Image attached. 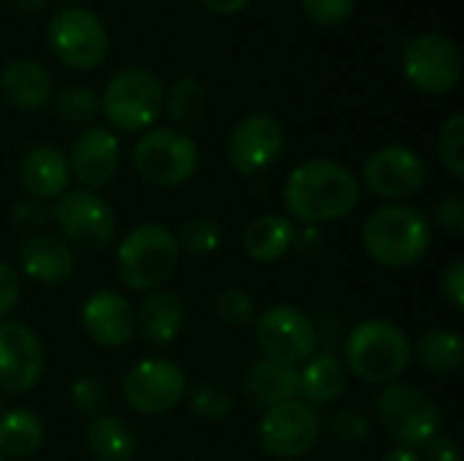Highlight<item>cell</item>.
Returning <instances> with one entry per match:
<instances>
[{"instance_id": "23", "label": "cell", "mask_w": 464, "mask_h": 461, "mask_svg": "<svg viewBox=\"0 0 464 461\" xmlns=\"http://www.w3.org/2000/svg\"><path fill=\"white\" fill-rule=\"evenodd\" d=\"M185 323V304L171 291H150L136 310V331L150 345H171Z\"/></svg>"}, {"instance_id": "21", "label": "cell", "mask_w": 464, "mask_h": 461, "mask_svg": "<svg viewBox=\"0 0 464 461\" xmlns=\"http://www.w3.org/2000/svg\"><path fill=\"white\" fill-rule=\"evenodd\" d=\"M22 185L27 187L30 196L46 201V198H60L68 185H71V166L68 155H63L52 144H38L30 147L22 158L19 166Z\"/></svg>"}, {"instance_id": "37", "label": "cell", "mask_w": 464, "mask_h": 461, "mask_svg": "<svg viewBox=\"0 0 464 461\" xmlns=\"http://www.w3.org/2000/svg\"><path fill=\"white\" fill-rule=\"evenodd\" d=\"M11 220L19 231H24L27 236H35L52 220V206L35 196H24L11 206Z\"/></svg>"}, {"instance_id": "1", "label": "cell", "mask_w": 464, "mask_h": 461, "mask_svg": "<svg viewBox=\"0 0 464 461\" xmlns=\"http://www.w3.org/2000/svg\"><path fill=\"white\" fill-rule=\"evenodd\" d=\"M362 201V185L356 174L326 158L299 163L283 187V204L288 215L304 226H324L348 217Z\"/></svg>"}, {"instance_id": "2", "label": "cell", "mask_w": 464, "mask_h": 461, "mask_svg": "<svg viewBox=\"0 0 464 461\" xmlns=\"http://www.w3.org/2000/svg\"><path fill=\"white\" fill-rule=\"evenodd\" d=\"M362 245L378 266L411 269L427 255L432 228L421 209L411 204H383L364 220Z\"/></svg>"}, {"instance_id": "28", "label": "cell", "mask_w": 464, "mask_h": 461, "mask_svg": "<svg viewBox=\"0 0 464 461\" xmlns=\"http://www.w3.org/2000/svg\"><path fill=\"white\" fill-rule=\"evenodd\" d=\"M413 359L430 375H454L464 361L462 337L449 329H430L416 342Z\"/></svg>"}, {"instance_id": "13", "label": "cell", "mask_w": 464, "mask_h": 461, "mask_svg": "<svg viewBox=\"0 0 464 461\" xmlns=\"http://www.w3.org/2000/svg\"><path fill=\"white\" fill-rule=\"evenodd\" d=\"M188 391V378L169 359H144L122 380V399L141 416L171 413Z\"/></svg>"}, {"instance_id": "6", "label": "cell", "mask_w": 464, "mask_h": 461, "mask_svg": "<svg viewBox=\"0 0 464 461\" xmlns=\"http://www.w3.org/2000/svg\"><path fill=\"white\" fill-rule=\"evenodd\" d=\"M375 413L386 435L402 448H421L440 432V410L424 389L392 383L375 399Z\"/></svg>"}, {"instance_id": "5", "label": "cell", "mask_w": 464, "mask_h": 461, "mask_svg": "<svg viewBox=\"0 0 464 461\" xmlns=\"http://www.w3.org/2000/svg\"><path fill=\"white\" fill-rule=\"evenodd\" d=\"M163 84L150 68H122L117 71L103 95H101V111L117 130L139 133L158 122L163 111Z\"/></svg>"}, {"instance_id": "17", "label": "cell", "mask_w": 464, "mask_h": 461, "mask_svg": "<svg viewBox=\"0 0 464 461\" xmlns=\"http://www.w3.org/2000/svg\"><path fill=\"white\" fill-rule=\"evenodd\" d=\"M71 177L84 190H98L109 185L120 168V141L109 128L90 125L71 144L68 155Z\"/></svg>"}, {"instance_id": "8", "label": "cell", "mask_w": 464, "mask_h": 461, "mask_svg": "<svg viewBox=\"0 0 464 461\" xmlns=\"http://www.w3.org/2000/svg\"><path fill=\"white\" fill-rule=\"evenodd\" d=\"M52 217L60 228V239L82 253L106 250L117 231L114 209L95 190H65L52 206Z\"/></svg>"}, {"instance_id": "15", "label": "cell", "mask_w": 464, "mask_h": 461, "mask_svg": "<svg viewBox=\"0 0 464 461\" xmlns=\"http://www.w3.org/2000/svg\"><path fill=\"white\" fill-rule=\"evenodd\" d=\"M283 149H285V130L277 122V117L264 114V111L242 117L234 125L228 144H226L228 163L242 177H256L266 171L269 166L280 160Z\"/></svg>"}, {"instance_id": "27", "label": "cell", "mask_w": 464, "mask_h": 461, "mask_svg": "<svg viewBox=\"0 0 464 461\" xmlns=\"http://www.w3.org/2000/svg\"><path fill=\"white\" fill-rule=\"evenodd\" d=\"M44 446V424L33 410H8L0 416V456L30 459Z\"/></svg>"}, {"instance_id": "22", "label": "cell", "mask_w": 464, "mask_h": 461, "mask_svg": "<svg viewBox=\"0 0 464 461\" xmlns=\"http://www.w3.org/2000/svg\"><path fill=\"white\" fill-rule=\"evenodd\" d=\"M0 87L11 106L22 111H38L52 101V76L35 60L16 57L3 65Z\"/></svg>"}, {"instance_id": "31", "label": "cell", "mask_w": 464, "mask_h": 461, "mask_svg": "<svg viewBox=\"0 0 464 461\" xmlns=\"http://www.w3.org/2000/svg\"><path fill=\"white\" fill-rule=\"evenodd\" d=\"M185 399L190 413L198 421H209V424L228 418L234 410V394L220 383H196L193 389L185 391Z\"/></svg>"}, {"instance_id": "14", "label": "cell", "mask_w": 464, "mask_h": 461, "mask_svg": "<svg viewBox=\"0 0 464 461\" xmlns=\"http://www.w3.org/2000/svg\"><path fill=\"white\" fill-rule=\"evenodd\" d=\"M362 179L370 187L372 196L389 201V204H402L405 198H413L421 193L427 182V166L419 152L389 144L375 149L362 168Z\"/></svg>"}, {"instance_id": "36", "label": "cell", "mask_w": 464, "mask_h": 461, "mask_svg": "<svg viewBox=\"0 0 464 461\" xmlns=\"http://www.w3.org/2000/svg\"><path fill=\"white\" fill-rule=\"evenodd\" d=\"M106 402H109V391L103 380H98L95 375H82L71 383V405L79 416L98 418L103 416Z\"/></svg>"}, {"instance_id": "19", "label": "cell", "mask_w": 464, "mask_h": 461, "mask_svg": "<svg viewBox=\"0 0 464 461\" xmlns=\"http://www.w3.org/2000/svg\"><path fill=\"white\" fill-rule=\"evenodd\" d=\"M19 269L33 283L54 288L73 277L76 258H73V250L60 236L35 234V236H27L19 247Z\"/></svg>"}, {"instance_id": "39", "label": "cell", "mask_w": 464, "mask_h": 461, "mask_svg": "<svg viewBox=\"0 0 464 461\" xmlns=\"http://www.w3.org/2000/svg\"><path fill=\"white\" fill-rule=\"evenodd\" d=\"M435 220L443 231L462 236L464 234V196L462 193H449L438 206H435Z\"/></svg>"}, {"instance_id": "10", "label": "cell", "mask_w": 464, "mask_h": 461, "mask_svg": "<svg viewBox=\"0 0 464 461\" xmlns=\"http://www.w3.org/2000/svg\"><path fill=\"white\" fill-rule=\"evenodd\" d=\"M321 440V416L304 399L275 405L258 421V443L264 454L280 461L307 456Z\"/></svg>"}, {"instance_id": "30", "label": "cell", "mask_w": 464, "mask_h": 461, "mask_svg": "<svg viewBox=\"0 0 464 461\" xmlns=\"http://www.w3.org/2000/svg\"><path fill=\"white\" fill-rule=\"evenodd\" d=\"M54 114L73 128H90L95 117L101 114V98L95 90L84 84H71L57 92L54 98Z\"/></svg>"}, {"instance_id": "20", "label": "cell", "mask_w": 464, "mask_h": 461, "mask_svg": "<svg viewBox=\"0 0 464 461\" xmlns=\"http://www.w3.org/2000/svg\"><path fill=\"white\" fill-rule=\"evenodd\" d=\"M242 389L247 394V399L256 408H275V405H285L294 399H302V383H299V370L296 367H283L275 364L269 359H256L250 361V367L245 370V380Z\"/></svg>"}, {"instance_id": "4", "label": "cell", "mask_w": 464, "mask_h": 461, "mask_svg": "<svg viewBox=\"0 0 464 461\" xmlns=\"http://www.w3.org/2000/svg\"><path fill=\"white\" fill-rule=\"evenodd\" d=\"M179 264V247L169 228L144 223L136 226L117 247V277L130 291H158L171 280Z\"/></svg>"}, {"instance_id": "3", "label": "cell", "mask_w": 464, "mask_h": 461, "mask_svg": "<svg viewBox=\"0 0 464 461\" xmlns=\"http://www.w3.org/2000/svg\"><path fill=\"white\" fill-rule=\"evenodd\" d=\"M345 370L370 386L400 383L413 359V345L408 334L392 321H364L353 326L343 340Z\"/></svg>"}, {"instance_id": "11", "label": "cell", "mask_w": 464, "mask_h": 461, "mask_svg": "<svg viewBox=\"0 0 464 461\" xmlns=\"http://www.w3.org/2000/svg\"><path fill=\"white\" fill-rule=\"evenodd\" d=\"M256 342L261 356L283 364H307L315 353V326L307 312L291 304H275L256 318Z\"/></svg>"}, {"instance_id": "46", "label": "cell", "mask_w": 464, "mask_h": 461, "mask_svg": "<svg viewBox=\"0 0 464 461\" xmlns=\"http://www.w3.org/2000/svg\"><path fill=\"white\" fill-rule=\"evenodd\" d=\"M0 461H8V459H3V456H0Z\"/></svg>"}, {"instance_id": "41", "label": "cell", "mask_w": 464, "mask_h": 461, "mask_svg": "<svg viewBox=\"0 0 464 461\" xmlns=\"http://www.w3.org/2000/svg\"><path fill=\"white\" fill-rule=\"evenodd\" d=\"M440 291H443L446 302H449L457 312H462L464 310V261L462 258H457V261H451V264H449V269L443 272V280H440Z\"/></svg>"}, {"instance_id": "42", "label": "cell", "mask_w": 464, "mask_h": 461, "mask_svg": "<svg viewBox=\"0 0 464 461\" xmlns=\"http://www.w3.org/2000/svg\"><path fill=\"white\" fill-rule=\"evenodd\" d=\"M421 448H424V459L421 461H462V451H459L457 440L443 435V432H438Z\"/></svg>"}, {"instance_id": "9", "label": "cell", "mask_w": 464, "mask_h": 461, "mask_svg": "<svg viewBox=\"0 0 464 461\" xmlns=\"http://www.w3.org/2000/svg\"><path fill=\"white\" fill-rule=\"evenodd\" d=\"M46 41L54 57L76 71L101 65L109 52V33L103 22L82 5L60 8L46 24Z\"/></svg>"}, {"instance_id": "25", "label": "cell", "mask_w": 464, "mask_h": 461, "mask_svg": "<svg viewBox=\"0 0 464 461\" xmlns=\"http://www.w3.org/2000/svg\"><path fill=\"white\" fill-rule=\"evenodd\" d=\"M84 443L95 461H130L139 448V440L130 424L122 421L120 416H106V413L98 418H90L84 429Z\"/></svg>"}, {"instance_id": "44", "label": "cell", "mask_w": 464, "mask_h": 461, "mask_svg": "<svg viewBox=\"0 0 464 461\" xmlns=\"http://www.w3.org/2000/svg\"><path fill=\"white\" fill-rule=\"evenodd\" d=\"M207 11H212V14H237V11H242L250 0H198Z\"/></svg>"}, {"instance_id": "12", "label": "cell", "mask_w": 464, "mask_h": 461, "mask_svg": "<svg viewBox=\"0 0 464 461\" xmlns=\"http://www.w3.org/2000/svg\"><path fill=\"white\" fill-rule=\"evenodd\" d=\"M402 71L416 90L446 95L457 87L462 73L459 46L443 33H419L402 49Z\"/></svg>"}, {"instance_id": "18", "label": "cell", "mask_w": 464, "mask_h": 461, "mask_svg": "<svg viewBox=\"0 0 464 461\" xmlns=\"http://www.w3.org/2000/svg\"><path fill=\"white\" fill-rule=\"evenodd\" d=\"M82 329L101 348H122L136 337V307L117 291H98L82 307Z\"/></svg>"}, {"instance_id": "40", "label": "cell", "mask_w": 464, "mask_h": 461, "mask_svg": "<svg viewBox=\"0 0 464 461\" xmlns=\"http://www.w3.org/2000/svg\"><path fill=\"white\" fill-rule=\"evenodd\" d=\"M19 296H22V283H19L16 269L0 261V321L14 312V307L19 304Z\"/></svg>"}, {"instance_id": "33", "label": "cell", "mask_w": 464, "mask_h": 461, "mask_svg": "<svg viewBox=\"0 0 464 461\" xmlns=\"http://www.w3.org/2000/svg\"><path fill=\"white\" fill-rule=\"evenodd\" d=\"M220 226L212 217H190L182 223V228L177 231V247L190 253V255H209L220 247Z\"/></svg>"}, {"instance_id": "38", "label": "cell", "mask_w": 464, "mask_h": 461, "mask_svg": "<svg viewBox=\"0 0 464 461\" xmlns=\"http://www.w3.org/2000/svg\"><path fill=\"white\" fill-rule=\"evenodd\" d=\"M353 5L356 0H302L304 14L324 27H337L345 19H351Z\"/></svg>"}, {"instance_id": "26", "label": "cell", "mask_w": 464, "mask_h": 461, "mask_svg": "<svg viewBox=\"0 0 464 461\" xmlns=\"http://www.w3.org/2000/svg\"><path fill=\"white\" fill-rule=\"evenodd\" d=\"M351 372L337 356H313L304 370L299 372L302 383V399L307 405H332L348 391Z\"/></svg>"}, {"instance_id": "43", "label": "cell", "mask_w": 464, "mask_h": 461, "mask_svg": "<svg viewBox=\"0 0 464 461\" xmlns=\"http://www.w3.org/2000/svg\"><path fill=\"white\" fill-rule=\"evenodd\" d=\"M324 247V234L315 226H304L299 234H294V245L291 250H296L302 258H315Z\"/></svg>"}, {"instance_id": "34", "label": "cell", "mask_w": 464, "mask_h": 461, "mask_svg": "<svg viewBox=\"0 0 464 461\" xmlns=\"http://www.w3.org/2000/svg\"><path fill=\"white\" fill-rule=\"evenodd\" d=\"M215 312L231 329H245V326L256 323V318H258L256 299L247 291H242V288H223V291H218Z\"/></svg>"}, {"instance_id": "29", "label": "cell", "mask_w": 464, "mask_h": 461, "mask_svg": "<svg viewBox=\"0 0 464 461\" xmlns=\"http://www.w3.org/2000/svg\"><path fill=\"white\" fill-rule=\"evenodd\" d=\"M163 103L169 106V114H171V120H174L177 125L190 128V125H196V122L204 117V111H207V90H204V84H201L198 79H193V76H179V79L171 84V90H169V95L163 98Z\"/></svg>"}, {"instance_id": "16", "label": "cell", "mask_w": 464, "mask_h": 461, "mask_svg": "<svg viewBox=\"0 0 464 461\" xmlns=\"http://www.w3.org/2000/svg\"><path fill=\"white\" fill-rule=\"evenodd\" d=\"M44 372V345L19 321H0V391L27 394Z\"/></svg>"}, {"instance_id": "32", "label": "cell", "mask_w": 464, "mask_h": 461, "mask_svg": "<svg viewBox=\"0 0 464 461\" xmlns=\"http://www.w3.org/2000/svg\"><path fill=\"white\" fill-rule=\"evenodd\" d=\"M321 432H326V437H332L340 446H359L370 437L372 421L367 413L348 408V410H337V413L321 418Z\"/></svg>"}, {"instance_id": "7", "label": "cell", "mask_w": 464, "mask_h": 461, "mask_svg": "<svg viewBox=\"0 0 464 461\" xmlns=\"http://www.w3.org/2000/svg\"><path fill=\"white\" fill-rule=\"evenodd\" d=\"M130 160L144 182L155 187H177L196 174L198 147L177 128H152L133 144Z\"/></svg>"}, {"instance_id": "45", "label": "cell", "mask_w": 464, "mask_h": 461, "mask_svg": "<svg viewBox=\"0 0 464 461\" xmlns=\"http://www.w3.org/2000/svg\"><path fill=\"white\" fill-rule=\"evenodd\" d=\"M381 461H421V456H419L413 448H402V446H397L394 451H389V454H386Z\"/></svg>"}, {"instance_id": "24", "label": "cell", "mask_w": 464, "mask_h": 461, "mask_svg": "<svg viewBox=\"0 0 464 461\" xmlns=\"http://www.w3.org/2000/svg\"><path fill=\"white\" fill-rule=\"evenodd\" d=\"M294 234H296V228H294L291 217H283V215H261V217H256L245 228V234H242V250L256 264H275V261H280L291 250Z\"/></svg>"}, {"instance_id": "35", "label": "cell", "mask_w": 464, "mask_h": 461, "mask_svg": "<svg viewBox=\"0 0 464 461\" xmlns=\"http://www.w3.org/2000/svg\"><path fill=\"white\" fill-rule=\"evenodd\" d=\"M438 155L443 168L454 177L464 179V114H451L440 130V144H438Z\"/></svg>"}]
</instances>
